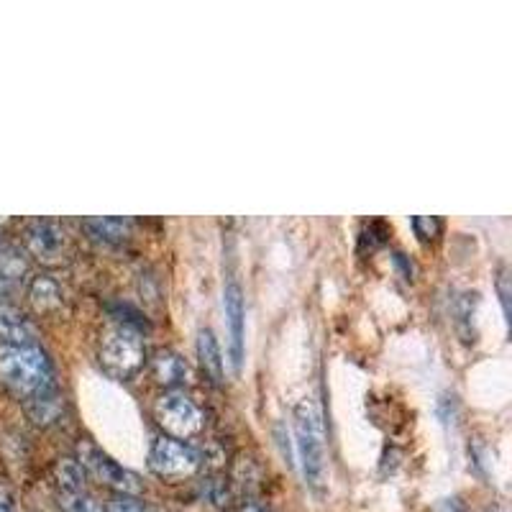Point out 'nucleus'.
I'll return each mask as SVG.
<instances>
[{"label": "nucleus", "instance_id": "nucleus-5", "mask_svg": "<svg viewBox=\"0 0 512 512\" xmlns=\"http://www.w3.org/2000/svg\"><path fill=\"white\" fill-rule=\"evenodd\" d=\"M77 464L85 469L93 479H98L100 484L111 487L116 495H139L141 482L134 472L123 469L121 464L111 459L108 454H103L95 443L82 441L77 446Z\"/></svg>", "mask_w": 512, "mask_h": 512}, {"label": "nucleus", "instance_id": "nucleus-16", "mask_svg": "<svg viewBox=\"0 0 512 512\" xmlns=\"http://www.w3.org/2000/svg\"><path fill=\"white\" fill-rule=\"evenodd\" d=\"M85 228L100 241H123L128 236V221L123 218H90Z\"/></svg>", "mask_w": 512, "mask_h": 512}, {"label": "nucleus", "instance_id": "nucleus-6", "mask_svg": "<svg viewBox=\"0 0 512 512\" xmlns=\"http://www.w3.org/2000/svg\"><path fill=\"white\" fill-rule=\"evenodd\" d=\"M149 469L159 479L167 482H180V479L192 477L200 469V454L187 443L175 441V438L159 436L149 451Z\"/></svg>", "mask_w": 512, "mask_h": 512}, {"label": "nucleus", "instance_id": "nucleus-18", "mask_svg": "<svg viewBox=\"0 0 512 512\" xmlns=\"http://www.w3.org/2000/svg\"><path fill=\"white\" fill-rule=\"evenodd\" d=\"M105 512H149L144 502L136 495H113V500L108 502Z\"/></svg>", "mask_w": 512, "mask_h": 512}, {"label": "nucleus", "instance_id": "nucleus-15", "mask_svg": "<svg viewBox=\"0 0 512 512\" xmlns=\"http://www.w3.org/2000/svg\"><path fill=\"white\" fill-rule=\"evenodd\" d=\"M26 274L24 259H18V254H0V295H8V292L16 290L21 285Z\"/></svg>", "mask_w": 512, "mask_h": 512}, {"label": "nucleus", "instance_id": "nucleus-7", "mask_svg": "<svg viewBox=\"0 0 512 512\" xmlns=\"http://www.w3.org/2000/svg\"><path fill=\"white\" fill-rule=\"evenodd\" d=\"M223 310H226L228 326V354H231L233 374L239 377L244 367V333H246V310H244V290L236 280H228L223 290Z\"/></svg>", "mask_w": 512, "mask_h": 512}, {"label": "nucleus", "instance_id": "nucleus-13", "mask_svg": "<svg viewBox=\"0 0 512 512\" xmlns=\"http://www.w3.org/2000/svg\"><path fill=\"white\" fill-rule=\"evenodd\" d=\"M198 356L200 364H203L205 374L216 384L223 382V359H221V349H218V341L213 336L210 328H203L198 333Z\"/></svg>", "mask_w": 512, "mask_h": 512}, {"label": "nucleus", "instance_id": "nucleus-19", "mask_svg": "<svg viewBox=\"0 0 512 512\" xmlns=\"http://www.w3.org/2000/svg\"><path fill=\"white\" fill-rule=\"evenodd\" d=\"M413 228L420 236V241H433L441 231V221L438 218H413Z\"/></svg>", "mask_w": 512, "mask_h": 512}, {"label": "nucleus", "instance_id": "nucleus-21", "mask_svg": "<svg viewBox=\"0 0 512 512\" xmlns=\"http://www.w3.org/2000/svg\"><path fill=\"white\" fill-rule=\"evenodd\" d=\"M0 512H16V505H13V497L6 487H0Z\"/></svg>", "mask_w": 512, "mask_h": 512}, {"label": "nucleus", "instance_id": "nucleus-14", "mask_svg": "<svg viewBox=\"0 0 512 512\" xmlns=\"http://www.w3.org/2000/svg\"><path fill=\"white\" fill-rule=\"evenodd\" d=\"M54 479H57L59 492H82L85 489V469L77 464V459H59L54 466Z\"/></svg>", "mask_w": 512, "mask_h": 512}, {"label": "nucleus", "instance_id": "nucleus-23", "mask_svg": "<svg viewBox=\"0 0 512 512\" xmlns=\"http://www.w3.org/2000/svg\"><path fill=\"white\" fill-rule=\"evenodd\" d=\"M495 512H505V510H495Z\"/></svg>", "mask_w": 512, "mask_h": 512}, {"label": "nucleus", "instance_id": "nucleus-2", "mask_svg": "<svg viewBox=\"0 0 512 512\" xmlns=\"http://www.w3.org/2000/svg\"><path fill=\"white\" fill-rule=\"evenodd\" d=\"M49 382H54L52 361L39 346H0V384L8 392L26 400Z\"/></svg>", "mask_w": 512, "mask_h": 512}, {"label": "nucleus", "instance_id": "nucleus-11", "mask_svg": "<svg viewBox=\"0 0 512 512\" xmlns=\"http://www.w3.org/2000/svg\"><path fill=\"white\" fill-rule=\"evenodd\" d=\"M29 303L39 315L57 313L62 308V287L47 274H39L29 285Z\"/></svg>", "mask_w": 512, "mask_h": 512}, {"label": "nucleus", "instance_id": "nucleus-1", "mask_svg": "<svg viewBox=\"0 0 512 512\" xmlns=\"http://www.w3.org/2000/svg\"><path fill=\"white\" fill-rule=\"evenodd\" d=\"M292 425H295V448L300 466H303L305 482L318 492L328 482V454L323 420H320L313 400L297 402L295 413H292Z\"/></svg>", "mask_w": 512, "mask_h": 512}, {"label": "nucleus", "instance_id": "nucleus-17", "mask_svg": "<svg viewBox=\"0 0 512 512\" xmlns=\"http://www.w3.org/2000/svg\"><path fill=\"white\" fill-rule=\"evenodd\" d=\"M59 507L64 512H103V507L82 489V492H59Z\"/></svg>", "mask_w": 512, "mask_h": 512}, {"label": "nucleus", "instance_id": "nucleus-12", "mask_svg": "<svg viewBox=\"0 0 512 512\" xmlns=\"http://www.w3.org/2000/svg\"><path fill=\"white\" fill-rule=\"evenodd\" d=\"M152 374L164 387H177L187 379V364L175 351H157L152 359Z\"/></svg>", "mask_w": 512, "mask_h": 512}, {"label": "nucleus", "instance_id": "nucleus-9", "mask_svg": "<svg viewBox=\"0 0 512 512\" xmlns=\"http://www.w3.org/2000/svg\"><path fill=\"white\" fill-rule=\"evenodd\" d=\"M34 336V326L21 310L0 303V346H29Z\"/></svg>", "mask_w": 512, "mask_h": 512}, {"label": "nucleus", "instance_id": "nucleus-4", "mask_svg": "<svg viewBox=\"0 0 512 512\" xmlns=\"http://www.w3.org/2000/svg\"><path fill=\"white\" fill-rule=\"evenodd\" d=\"M154 418L167 438L175 441H185L203 431V413L185 392H164L154 405Z\"/></svg>", "mask_w": 512, "mask_h": 512}, {"label": "nucleus", "instance_id": "nucleus-3", "mask_svg": "<svg viewBox=\"0 0 512 512\" xmlns=\"http://www.w3.org/2000/svg\"><path fill=\"white\" fill-rule=\"evenodd\" d=\"M100 364L111 377L128 379L144 367V344L139 331L128 326H113L100 341Z\"/></svg>", "mask_w": 512, "mask_h": 512}, {"label": "nucleus", "instance_id": "nucleus-20", "mask_svg": "<svg viewBox=\"0 0 512 512\" xmlns=\"http://www.w3.org/2000/svg\"><path fill=\"white\" fill-rule=\"evenodd\" d=\"M497 292H500L502 310H505V318L510 315V274L507 269H502L500 277H497Z\"/></svg>", "mask_w": 512, "mask_h": 512}, {"label": "nucleus", "instance_id": "nucleus-10", "mask_svg": "<svg viewBox=\"0 0 512 512\" xmlns=\"http://www.w3.org/2000/svg\"><path fill=\"white\" fill-rule=\"evenodd\" d=\"M62 405L64 400L57 382H49L47 387H41L39 392L26 397V413H29V418L39 425L57 423L59 415H62Z\"/></svg>", "mask_w": 512, "mask_h": 512}, {"label": "nucleus", "instance_id": "nucleus-8", "mask_svg": "<svg viewBox=\"0 0 512 512\" xmlns=\"http://www.w3.org/2000/svg\"><path fill=\"white\" fill-rule=\"evenodd\" d=\"M24 244L31 256H36L44 264H57L64 254V231L59 223L36 218L26 226Z\"/></svg>", "mask_w": 512, "mask_h": 512}, {"label": "nucleus", "instance_id": "nucleus-22", "mask_svg": "<svg viewBox=\"0 0 512 512\" xmlns=\"http://www.w3.org/2000/svg\"><path fill=\"white\" fill-rule=\"evenodd\" d=\"M241 512H267L262 505H256V502H246L244 507H241Z\"/></svg>", "mask_w": 512, "mask_h": 512}]
</instances>
